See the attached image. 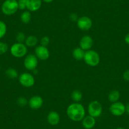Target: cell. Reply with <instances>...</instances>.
<instances>
[{
	"label": "cell",
	"mask_w": 129,
	"mask_h": 129,
	"mask_svg": "<svg viewBox=\"0 0 129 129\" xmlns=\"http://www.w3.org/2000/svg\"><path fill=\"white\" fill-rule=\"evenodd\" d=\"M18 9L23 10L27 8V4H26V0H18Z\"/></svg>",
	"instance_id": "cell-27"
},
{
	"label": "cell",
	"mask_w": 129,
	"mask_h": 129,
	"mask_svg": "<svg viewBox=\"0 0 129 129\" xmlns=\"http://www.w3.org/2000/svg\"><path fill=\"white\" fill-rule=\"evenodd\" d=\"M87 111L89 115L94 118H98L102 114V105L99 101H92L89 104L87 107Z\"/></svg>",
	"instance_id": "cell-5"
},
{
	"label": "cell",
	"mask_w": 129,
	"mask_h": 129,
	"mask_svg": "<svg viewBox=\"0 0 129 129\" xmlns=\"http://www.w3.org/2000/svg\"><path fill=\"white\" fill-rule=\"evenodd\" d=\"M110 113L115 116H121L125 113V105L123 103H113L109 108Z\"/></svg>",
	"instance_id": "cell-8"
},
{
	"label": "cell",
	"mask_w": 129,
	"mask_h": 129,
	"mask_svg": "<svg viewBox=\"0 0 129 129\" xmlns=\"http://www.w3.org/2000/svg\"><path fill=\"white\" fill-rule=\"evenodd\" d=\"M82 124L84 128L92 129L94 127L95 125V119L92 116L88 115L85 116L82 120Z\"/></svg>",
	"instance_id": "cell-15"
},
{
	"label": "cell",
	"mask_w": 129,
	"mask_h": 129,
	"mask_svg": "<svg viewBox=\"0 0 129 129\" xmlns=\"http://www.w3.org/2000/svg\"><path fill=\"white\" fill-rule=\"evenodd\" d=\"M69 18H70V19L72 21H74V22H75V21H77L78 20V17L77 15V14H75V13H71V14L70 15V16H69Z\"/></svg>",
	"instance_id": "cell-29"
},
{
	"label": "cell",
	"mask_w": 129,
	"mask_h": 129,
	"mask_svg": "<svg viewBox=\"0 0 129 129\" xmlns=\"http://www.w3.org/2000/svg\"><path fill=\"white\" fill-rule=\"evenodd\" d=\"M26 4L29 12H36L41 7L42 0H26Z\"/></svg>",
	"instance_id": "cell-13"
},
{
	"label": "cell",
	"mask_w": 129,
	"mask_h": 129,
	"mask_svg": "<svg viewBox=\"0 0 129 129\" xmlns=\"http://www.w3.org/2000/svg\"><path fill=\"white\" fill-rule=\"evenodd\" d=\"M49 43H50V39H49V37L44 36L41 39V45L43 46L46 47L49 44Z\"/></svg>",
	"instance_id": "cell-26"
},
{
	"label": "cell",
	"mask_w": 129,
	"mask_h": 129,
	"mask_svg": "<svg viewBox=\"0 0 129 129\" xmlns=\"http://www.w3.org/2000/svg\"><path fill=\"white\" fill-rule=\"evenodd\" d=\"M116 129H125V128H123V127H118V128H116Z\"/></svg>",
	"instance_id": "cell-33"
},
{
	"label": "cell",
	"mask_w": 129,
	"mask_h": 129,
	"mask_svg": "<svg viewBox=\"0 0 129 129\" xmlns=\"http://www.w3.org/2000/svg\"><path fill=\"white\" fill-rule=\"evenodd\" d=\"M18 10V1L17 0H5L2 4V11L5 15H13Z\"/></svg>",
	"instance_id": "cell-2"
},
{
	"label": "cell",
	"mask_w": 129,
	"mask_h": 129,
	"mask_svg": "<svg viewBox=\"0 0 129 129\" xmlns=\"http://www.w3.org/2000/svg\"><path fill=\"white\" fill-rule=\"evenodd\" d=\"M38 64V59L34 54H30L26 56L23 61L25 68L28 70H34L36 69Z\"/></svg>",
	"instance_id": "cell-7"
},
{
	"label": "cell",
	"mask_w": 129,
	"mask_h": 129,
	"mask_svg": "<svg viewBox=\"0 0 129 129\" xmlns=\"http://www.w3.org/2000/svg\"><path fill=\"white\" fill-rule=\"evenodd\" d=\"M125 112L129 115V103H128L127 105L125 106Z\"/></svg>",
	"instance_id": "cell-31"
},
{
	"label": "cell",
	"mask_w": 129,
	"mask_h": 129,
	"mask_svg": "<svg viewBox=\"0 0 129 129\" xmlns=\"http://www.w3.org/2000/svg\"><path fill=\"white\" fill-rule=\"evenodd\" d=\"M47 121L51 125L55 126L58 125L60 121V116L58 112L52 111L48 113L47 116Z\"/></svg>",
	"instance_id": "cell-14"
},
{
	"label": "cell",
	"mask_w": 129,
	"mask_h": 129,
	"mask_svg": "<svg viewBox=\"0 0 129 129\" xmlns=\"http://www.w3.org/2000/svg\"><path fill=\"white\" fill-rule=\"evenodd\" d=\"M71 98L74 103H79L82 99V94L79 90H74L72 92Z\"/></svg>",
	"instance_id": "cell-19"
},
{
	"label": "cell",
	"mask_w": 129,
	"mask_h": 129,
	"mask_svg": "<svg viewBox=\"0 0 129 129\" xmlns=\"http://www.w3.org/2000/svg\"><path fill=\"white\" fill-rule=\"evenodd\" d=\"M18 81L25 87H31L35 84V78L29 73H22L18 77Z\"/></svg>",
	"instance_id": "cell-6"
},
{
	"label": "cell",
	"mask_w": 129,
	"mask_h": 129,
	"mask_svg": "<svg viewBox=\"0 0 129 129\" xmlns=\"http://www.w3.org/2000/svg\"><path fill=\"white\" fill-rule=\"evenodd\" d=\"M84 54H85V51L83 50L80 47L75 48L73 50L72 56L74 59L77 61H80L84 59Z\"/></svg>",
	"instance_id": "cell-16"
},
{
	"label": "cell",
	"mask_w": 129,
	"mask_h": 129,
	"mask_svg": "<svg viewBox=\"0 0 129 129\" xmlns=\"http://www.w3.org/2000/svg\"><path fill=\"white\" fill-rule=\"evenodd\" d=\"M67 115L72 121L76 122L82 121L85 116V108L82 104L74 103L68 106Z\"/></svg>",
	"instance_id": "cell-1"
},
{
	"label": "cell",
	"mask_w": 129,
	"mask_h": 129,
	"mask_svg": "<svg viewBox=\"0 0 129 129\" xmlns=\"http://www.w3.org/2000/svg\"><path fill=\"white\" fill-rule=\"evenodd\" d=\"M44 103L43 99L39 95H34L28 101V105L33 110H38L41 108Z\"/></svg>",
	"instance_id": "cell-12"
},
{
	"label": "cell",
	"mask_w": 129,
	"mask_h": 129,
	"mask_svg": "<svg viewBox=\"0 0 129 129\" xmlns=\"http://www.w3.org/2000/svg\"><path fill=\"white\" fill-rule=\"evenodd\" d=\"M120 98V93L117 90H113L109 93L108 98V100L111 103H115L118 101Z\"/></svg>",
	"instance_id": "cell-18"
},
{
	"label": "cell",
	"mask_w": 129,
	"mask_h": 129,
	"mask_svg": "<svg viewBox=\"0 0 129 129\" xmlns=\"http://www.w3.org/2000/svg\"><path fill=\"white\" fill-rule=\"evenodd\" d=\"M35 55L40 60H47L50 56V53L47 47L40 45L35 49Z\"/></svg>",
	"instance_id": "cell-10"
},
{
	"label": "cell",
	"mask_w": 129,
	"mask_h": 129,
	"mask_svg": "<svg viewBox=\"0 0 129 129\" xmlns=\"http://www.w3.org/2000/svg\"><path fill=\"white\" fill-rule=\"evenodd\" d=\"M27 48L23 43H16L10 48V53L15 58H22L27 54Z\"/></svg>",
	"instance_id": "cell-4"
},
{
	"label": "cell",
	"mask_w": 129,
	"mask_h": 129,
	"mask_svg": "<svg viewBox=\"0 0 129 129\" xmlns=\"http://www.w3.org/2000/svg\"><path fill=\"white\" fill-rule=\"evenodd\" d=\"M7 32V27L6 23L3 21H0V39L6 35Z\"/></svg>",
	"instance_id": "cell-22"
},
{
	"label": "cell",
	"mask_w": 129,
	"mask_h": 129,
	"mask_svg": "<svg viewBox=\"0 0 129 129\" xmlns=\"http://www.w3.org/2000/svg\"><path fill=\"white\" fill-rule=\"evenodd\" d=\"M93 39L89 36H84L80 39L79 42V46L80 48H82L84 51H87L90 50L93 46Z\"/></svg>",
	"instance_id": "cell-11"
},
{
	"label": "cell",
	"mask_w": 129,
	"mask_h": 129,
	"mask_svg": "<svg viewBox=\"0 0 129 129\" xmlns=\"http://www.w3.org/2000/svg\"><path fill=\"white\" fill-rule=\"evenodd\" d=\"M125 42L126 44H129V33L126 34L125 37Z\"/></svg>",
	"instance_id": "cell-30"
},
{
	"label": "cell",
	"mask_w": 129,
	"mask_h": 129,
	"mask_svg": "<svg viewBox=\"0 0 129 129\" xmlns=\"http://www.w3.org/2000/svg\"><path fill=\"white\" fill-rule=\"evenodd\" d=\"M45 3H51L52 2H53L54 0H43Z\"/></svg>",
	"instance_id": "cell-32"
},
{
	"label": "cell",
	"mask_w": 129,
	"mask_h": 129,
	"mask_svg": "<svg viewBox=\"0 0 129 129\" xmlns=\"http://www.w3.org/2000/svg\"><path fill=\"white\" fill-rule=\"evenodd\" d=\"M8 50V44L4 42L0 41V55L5 54Z\"/></svg>",
	"instance_id": "cell-23"
},
{
	"label": "cell",
	"mask_w": 129,
	"mask_h": 129,
	"mask_svg": "<svg viewBox=\"0 0 129 129\" xmlns=\"http://www.w3.org/2000/svg\"><path fill=\"white\" fill-rule=\"evenodd\" d=\"M5 74L8 78L12 79H16L18 77V72L13 68H9V69H7L5 72Z\"/></svg>",
	"instance_id": "cell-20"
},
{
	"label": "cell",
	"mask_w": 129,
	"mask_h": 129,
	"mask_svg": "<svg viewBox=\"0 0 129 129\" xmlns=\"http://www.w3.org/2000/svg\"><path fill=\"white\" fill-rule=\"evenodd\" d=\"M123 78L126 82H129V70H126L123 74Z\"/></svg>",
	"instance_id": "cell-28"
},
{
	"label": "cell",
	"mask_w": 129,
	"mask_h": 129,
	"mask_svg": "<svg viewBox=\"0 0 129 129\" xmlns=\"http://www.w3.org/2000/svg\"><path fill=\"white\" fill-rule=\"evenodd\" d=\"M28 101H27V99L24 98V97H20L17 100V104L20 106H22V107L25 106L28 104Z\"/></svg>",
	"instance_id": "cell-25"
},
{
	"label": "cell",
	"mask_w": 129,
	"mask_h": 129,
	"mask_svg": "<svg viewBox=\"0 0 129 129\" xmlns=\"http://www.w3.org/2000/svg\"><path fill=\"white\" fill-rule=\"evenodd\" d=\"M0 71H1V67H0Z\"/></svg>",
	"instance_id": "cell-34"
},
{
	"label": "cell",
	"mask_w": 129,
	"mask_h": 129,
	"mask_svg": "<svg viewBox=\"0 0 129 129\" xmlns=\"http://www.w3.org/2000/svg\"><path fill=\"white\" fill-rule=\"evenodd\" d=\"M84 60L90 67H96L100 63V56L94 50H88L85 52Z\"/></svg>",
	"instance_id": "cell-3"
},
{
	"label": "cell",
	"mask_w": 129,
	"mask_h": 129,
	"mask_svg": "<svg viewBox=\"0 0 129 129\" xmlns=\"http://www.w3.org/2000/svg\"><path fill=\"white\" fill-rule=\"evenodd\" d=\"M77 25L78 28L81 30H89L92 26V21L87 16H82L78 18L77 21Z\"/></svg>",
	"instance_id": "cell-9"
},
{
	"label": "cell",
	"mask_w": 129,
	"mask_h": 129,
	"mask_svg": "<svg viewBox=\"0 0 129 129\" xmlns=\"http://www.w3.org/2000/svg\"><path fill=\"white\" fill-rule=\"evenodd\" d=\"M20 19L22 23H29L31 20V14L29 11H25L22 13L20 16Z\"/></svg>",
	"instance_id": "cell-21"
},
{
	"label": "cell",
	"mask_w": 129,
	"mask_h": 129,
	"mask_svg": "<svg viewBox=\"0 0 129 129\" xmlns=\"http://www.w3.org/2000/svg\"><path fill=\"white\" fill-rule=\"evenodd\" d=\"M38 39L35 36H29L27 37L25 41V44L27 47H34L38 44Z\"/></svg>",
	"instance_id": "cell-17"
},
{
	"label": "cell",
	"mask_w": 129,
	"mask_h": 129,
	"mask_svg": "<svg viewBox=\"0 0 129 129\" xmlns=\"http://www.w3.org/2000/svg\"><path fill=\"white\" fill-rule=\"evenodd\" d=\"M26 38H27L25 37V35L22 32H18V34H17V36H16V40H17V43H23L25 41Z\"/></svg>",
	"instance_id": "cell-24"
}]
</instances>
